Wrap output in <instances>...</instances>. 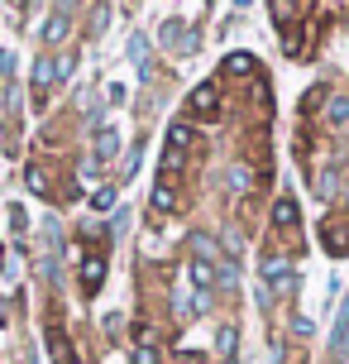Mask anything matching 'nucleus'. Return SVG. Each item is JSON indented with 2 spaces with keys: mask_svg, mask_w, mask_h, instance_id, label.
Returning <instances> with one entry per match:
<instances>
[{
  "mask_svg": "<svg viewBox=\"0 0 349 364\" xmlns=\"http://www.w3.org/2000/svg\"><path fill=\"white\" fill-rule=\"evenodd\" d=\"M287 288H292V259L263 255V292H268V297H282Z\"/></svg>",
  "mask_w": 349,
  "mask_h": 364,
  "instance_id": "obj_1",
  "label": "nucleus"
},
{
  "mask_svg": "<svg viewBox=\"0 0 349 364\" xmlns=\"http://www.w3.org/2000/svg\"><path fill=\"white\" fill-rule=\"evenodd\" d=\"M216 110H221V87L216 82H201V87L192 91V115L196 120H216Z\"/></svg>",
  "mask_w": 349,
  "mask_h": 364,
  "instance_id": "obj_2",
  "label": "nucleus"
},
{
  "mask_svg": "<svg viewBox=\"0 0 349 364\" xmlns=\"http://www.w3.org/2000/svg\"><path fill=\"white\" fill-rule=\"evenodd\" d=\"M192 259H196V264H211L216 273L230 264V259H221V245H216L211 235H201V230H192Z\"/></svg>",
  "mask_w": 349,
  "mask_h": 364,
  "instance_id": "obj_3",
  "label": "nucleus"
},
{
  "mask_svg": "<svg viewBox=\"0 0 349 364\" xmlns=\"http://www.w3.org/2000/svg\"><path fill=\"white\" fill-rule=\"evenodd\" d=\"M111 159H120V134L111 125L96 129V149H92V168H106Z\"/></svg>",
  "mask_w": 349,
  "mask_h": 364,
  "instance_id": "obj_4",
  "label": "nucleus"
},
{
  "mask_svg": "<svg viewBox=\"0 0 349 364\" xmlns=\"http://www.w3.org/2000/svg\"><path fill=\"white\" fill-rule=\"evenodd\" d=\"M187 278H192V288H196V302H201V311H206V302H211V288H216V269L211 264H187Z\"/></svg>",
  "mask_w": 349,
  "mask_h": 364,
  "instance_id": "obj_5",
  "label": "nucleus"
},
{
  "mask_svg": "<svg viewBox=\"0 0 349 364\" xmlns=\"http://www.w3.org/2000/svg\"><path fill=\"white\" fill-rule=\"evenodd\" d=\"M101 283H106V255H87L82 259V292L92 297V292H101Z\"/></svg>",
  "mask_w": 349,
  "mask_h": 364,
  "instance_id": "obj_6",
  "label": "nucleus"
},
{
  "mask_svg": "<svg viewBox=\"0 0 349 364\" xmlns=\"http://www.w3.org/2000/svg\"><path fill=\"white\" fill-rule=\"evenodd\" d=\"M268 220H273V230H297V225H301V206H297V197H277Z\"/></svg>",
  "mask_w": 349,
  "mask_h": 364,
  "instance_id": "obj_7",
  "label": "nucleus"
},
{
  "mask_svg": "<svg viewBox=\"0 0 349 364\" xmlns=\"http://www.w3.org/2000/svg\"><path fill=\"white\" fill-rule=\"evenodd\" d=\"M163 43L172 48V53H196V34H187L182 19H167L163 24Z\"/></svg>",
  "mask_w": 349,
  "mask_h": 364,
  "instance_id": "obj_8",
  "label": "nucleus"
},
{
  "mask_svg": "<svg viewBox=\"0 0 349 364\" xmlns=\"http://www.w3.org/2000/svg\"><path fill=\"white\" fill-rule=\"evenodd\" d=\"M53 87H57V82H53V58H38L34 73H29V91H34V101H43Z\"/></svg>",
  "mask_w": 349,
  "mask_h": 364,
  "instance_id": "obj_9",
  "label": "nucleus"
},
{
  "mask_svg": "<svg viewBox=\"0 0 349 364\" xmlns=\"http://www.w3.org/2000/svg\"><path fill=\"white\" fill-rule=\"evenodd\" d=\"M48 355H53V364H72L77 360V355H72V341H67V331L57 326V321L48 326Z\"/></svg>",
  "mask_w": 349,
  "mask_h": 364,
  "instance_id": "obj_10",
  "label": "nucleus"
},
{
  "mask_svg": "<svg viewBox=\"0 0 349 364\" xmlns=\"http://www.w3.org/2000/svg\"><path fill=\"white\" fill-rule=\"evenodd\" d=\"M153 211H163V216L177 211V182L172 178H158V187H153Z\"/></svg>",
  "mask_w": 349,
  "mask_h": 364,
  "instance_id": "obj_11",
  "label": "nucleus"
},
{
  "mask_svg": "<svg viewBox=\"0 0 349 364\" xmlns=\"http://www.w3.org/2000/svg\"><path fill=\"white\" fill-rule=\"evenodd\" d=\"M331 350H335V360H345V355H349V297H345V307H340V321H335Z\"/></svg>",
  "mask_w": 349,
  "mask_h": 364,
  "instance_id": "obj_12",
  "label": "nucleus"
},
{
  "mask_svg": "<svg viewBox=\"0 0 349 364\" xmlns=\"http://www.w3.org/2000/svg\"><path fill=\"white\" fill-rule=\"evenodd\" d=\"M62 38H67V10L57 5L48 15V24H43V43H62Z\"/></svg>",
  "mask_w": 349,
  "mask_h": 364,
  "instance_id": "obj_13",
  "label": "nucleus"
},
{
  "mask_svg": "<svg viewBox=\"0 0 349 364\" xmlns=\"http://www.w3.org/2000/svg\"><path fill=\"white\" fill-rule=\"evenodd\" d=\"M225 73H230V77H254L258 63L249 53H230V58H225Z\"/></svg>",
  "mask_w": 349,
  "mask_h": 364,
  "instance_id": "obj_14",
  "label": "nucleus"
},
{
  "mask_svg": "<svg viewBox=\"0 0 349 364\" xmlns=\"http://www.w3.org/2000/svg\"><path fill=\"white\" fill-rule=\"evenodd\" d=\"M268 5H273V19L282 24V29H287V24L301 15V0H268Z\"/></svg>",
  "mask_w": 349,
  "mask_h": 364,
  "instance_id": "obj_15",
  "label": "nucleus"
},
{
  "mask_svg": "<svg viewBox=\"0 0 349 364\" xmlns=\"http://www.w3.org/2000/svg\"><path fill=\"white\" fill-rule=\"evenodd\" d=\"M326 120H331V125H349V96H345V91H340V96H331Z\"/></svg>",
  "mask_w": 349,
  "mask_h": 364,
  "instance_id": "obj_16",
  "label": "nucleus"
},
{
  "mask_svg": "<svg viewBox=\"0 0 349 364\" xmlns=\"http://www.w3.org/2000/svg\"><path fill=\"white\" fill-rule=\"evenodd\" d=\"M187 144H192V125L177 120V125L167 129V149H172V154H187Z\"/></svg>",
  "mask_w": 349,
  "mask_h": 364,
  "instance_id": "obj_17",
  "label": "nucleus"
},
{
  "mask_svg": "<svg viewBox=\"0 0 349 364\" xmlns=\"http://www.w3.org/2000/svg\"><path fill=\"white\" fill-rule=\"evenodd\" d=\"M77 73V53H57L53 58V82H67Z\"/></svg>",
  "mask_w": 349,
  "mask_h": 364,
  "instance_id": "obj_18",
  "label": "nucleus"
},
{
  "mask_svg": "<svg viewBox=\"0 0 349 364\" xmlns=\"http://www.w3.org/2000/svg\"><path fill=\"white\" fill-rule=\"evenodd\" d=\"M24 182L34 187L38 197H48V192H53V182H48V173H43V168H29V173H24Z\"/></svg>",
  "mask_w": 349,
  "mask_h": 364,
  "instance_id": "obj_19",
  "label": "nucleus"
},
{
  "mask_svg": "<svg viewBox=\"0 0 349 364\" xmlns=\"http://www.w3.org/2000/svg\"><path fill=\"white\" fill-rule=\"evenodd\" d=\"M235 346H239V331L225 326V331H221V355H225V360H235Z\"/></svg>",
  "mask_w": 349,
  "mask_h": 364,
  "instance_id": "obj_20",
  "label": "nucleus"
},
{
  "mask_svg": "<svg viewBox=\"0 0 349 364\" xmlns=\"http://www.w3.org/2000/svg\"><path fill=\"white\" fill-rule=\"evenodd\" d=\"M96 206H101V211H111V206H115V187H101V192H96Z\"/></svg>",
  "mask_w": 349,
  "mask_h": 364,
  "instance_id": "obj_21",
  "label": "nucleus"
},
{
  "mask_svg": "<svg viewBox=\"0 0 349 364\" xmlns=\"http://www.w3.org/2000/svg\"><path fill=\"white\" fill-rule=\"evenodd\" d=\"M134 364H158V350H134Z\"/></svg>",
  "mask_w": 349,
  "mask_h": 364,
  "instance_id": "obj_22",
  "label": "nucleus"
},
{
  "mask_svg": "<svg viewBox=\"0 0 349 364\" xmlns=\"http://www.w3.org/2000/svg\"><path fill=\"white\" fill-rule=\"evenodd\" d=\"M0 73H5V53H0Z\"/></svg>",
  "mask_w": 349,
  "mask_h": 364,
  "instance_id": "obj_23",
  "label": "nucleus"
}]
</instances>
